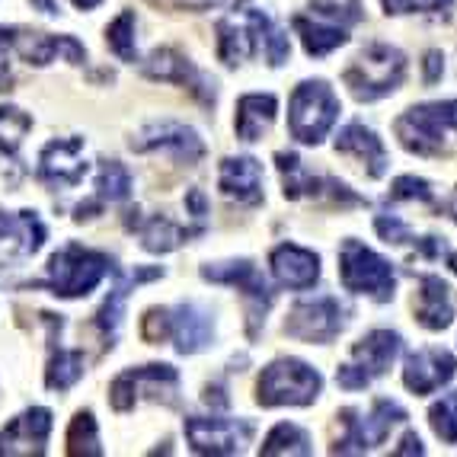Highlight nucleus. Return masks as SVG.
Listing matches in <instances>:
<instances>
[{
	"mask_svg": "<svg viewBox=\"0 0 457 457\" xmlns=\"http://www.w3.org/2000/svg\"><path fill=\"white\" fill-rule=\"evenodd\" d=\"M394 131L416 157H442L451 151V135L457 131V99L406 109L394 122Z\"/></svg>",
	"mask_w": 457,
	"mask_h": 457,
	"instance_id": "1",
	"label": "nucleus"
},
{
	"mask_svg": "<svg viewBox=\"0 0 457 457\" xmlns=\"http://www.w3.org/2000/svg\"><path fill=\"white\" fill-rule=\"evenodd\" d=\"M406 77V54L387 42H371L361 48V54L345 68L343 80L349 93L359 103L384 99L403 84Z\"/></svg>",
	"mask_w": 457,
	"mask_h": 457,
	"instance_id": "2",
	"label": "nucleus"
},
{
	"mask_svg": "<svg viewBox=\"0 0 457 457\" xmlns=\"http://www.w3.org/2000/svg\"><path fill=\"white\" fill-rule=\"evenodd\" d=\"M339 282L352 295H368L378 304L394 301L396 275L394 266L384 260L381 253H374L361 240H343L339 246Z\"/></svg>",
	"mask_w": 457,
	"mask_h": 457,
	"instance_id": "3",
	"label": "nucleus"
},
{
	"mask_svg": "<svg viewBox=\"0 0 457 457\" xmlns=\"http://www.w3.org/2000/svg\"><path fill=\"white\" fill-rule=\"evenodd\" d=\"M339 119V96L327 80L297 84L288 103V131L301 145H320Z\"/></svg>",
	"mask_w": 457,
	"mask_h": 457,
	"instance_id": "4",
	"label": "nucleus"
},
{
	"mask_svg": "<svg viewBox=\"0 0 457 457\" xmlns=\"http://www.w3.org/2000/svg\"><path fill=\"white\" fill-rule=\"evenodd\" d=\"M323 390L317 368L301 359H278L262 371L256 384L260 406H311Z\"/></svg>",
	"mask_w": 457,
	"mask_h": 457,
	"instance_id": "5",
	"label": "nucleus"
},
{
	"mask_svg": "<svg viewBox=\"0 0 457 457\" xmlns=\"http://www.w3.org/2000/svg\"><path fill=\"white\" fill-rule=\"evenodd\" d=\"M403 349V336L394 329H371L368 336H361L359 343L352 345V355L345 365H339L336 381L343 390H365L374 378L387 374V368L396 361Z\"/></svg>",
	"mask_w": 457,
	"mask_h": 457,
	"instance_id": "6",
	"label": "nucleus"
},
{
	"mask_svg": "<svg viewBox=\"0 0 457 457\" xmlns=\"http://www.w3.org/2000/svg\"><path fill=\"white\" fill-rule=\"evenodd\" d=\"M339 422H343V435L336 438L333 454H365V451L384 445L396 422H406V410L394 400H374L368 412L343 410Z\"/></svg>",
	"mask_w": 457,
	"mask_h": 457,
	"instance_id": "7",
	"label": "nucleus"
},
{
	"mask_svg": "<svg viewBox=\"0 0 457 457\" xmlns=\"http://www.w3.org/2000/svg\"><path fill=\"white\" fill-rule=\"evenodd\" d=\"M109 256L84 246H64L48 262V285L58 297H84L96 288L109 272Z\"/></svg>",
	"mask_w": 457,
	"mask_h": 457,
	"instance_id": "8",
	"label": "nucleus"
},
{
	"mask_svg": "<svg viewBox=\"0 0 457 457\" xmlns=\"http://www.w3.org/2000/svg\"><path fill=\"white\" fill-rule=\"evenodd\" d=\"M345 323H349V307L339 297L320 295L311 297V301H297L291 307L288 320H285V333L291 339H301V343L327 345L343 333Z\"/></svg>",
	"mask_w": 457,
	"mask_h": 457,
	"instance_id": "9",
	"label": "nucleus"
},
{
	"mask_svg": "<svg viewBox=\"0 0 457 457\" xmlns=\"http://www.w3.org/2000/svg\"><path fill=\"white\" fill-rule=\"evenodd\" d=\"M202 278H205V282L237 285V288H244L246 304H250V336H256V327H260V320H266V311L275 301V291L269 288L266 275L253 266L250 260H230V262L205 266L202 269Z\"/></svg>",
	"mask_w": 457,
	"mask_h": 457,
	"instance_id": "10",
	"label": "nucleus"
},
{
	"mask_svg": "<svg viewBox=\"0 0 457 457\" xmlns=\"http://www.w3.org/2000/svg\"><path fill=\"white\" fill-rule=\"evenodd\" d=\"M176 387H179V374H176V368H170V365L131 368V371H122L112 381V387H109V403H112L115 412H129L145 394H151L154 400L167 396L170 403H173Z\"/></svg>",
	"mask_w": 457,
	"mask_h": 457,
	"instance_id": "11",
	"label": "nucleus"
},
{
	"mask_svg": "<svg viewBox=\"0 0 457 457\" xmlns=\"http://www.w3.org/2000/svg\"><path fill=\"white\" fill-rule=\"evenodd\" d=\"M186 438L198 454H240L253 438V422L221 420V416H192V420H186Z\"/></svg>",
	"mask_w": 457,
	"mask_h": 457,
	"instance_id": "12",
	"label": "nucleus"
},
{
	"mask_svg": "<svg viewBox=\"0 0 457 457\" xmlns=\"http://www.w3.org/2000/svg\"><path fill=\"white\" fill-rule=\"evenodd\" d=\"M131 151H170L176 161L198 163L205 157V141L198 137L195 129L183 122H151L137 131V137H131Z\"/></svg>",
	"mask_w": 457,
	"mask_h": 457,
	"instance_id": "13",
	"label": "nucleus"
},
{
	"mask_svg": "<svg viewBox=\"0 0 457 457\" xmlns=\"http://www.w3.org/2000/svg\"><path fill=\"white\" fill-rule=\"evenodd\" d=\"M275 163H278V173L285 179V198H317V195H333L339 202H361L355 192L349 189L339 179H329V176H313L301 167V157L291 151L275 154Z\"/></svg>",
	"mask_w": 457,
	"mask_h": 457,
	"instance_id": "14",
	"label": "nucleus"
},
{
	"mask_svg": "<svg viewBox=\"0 0 457 457\" xmlns=\"http://www.w3.org/2000/svg\"><path fill=\"white\" fill-rule=\"evenodd\" d=\"M38 176L48 186L68 189L77 186L87 176V161H84V137H64V141H52L38 157Z\"/></svg>",
	"mask_w": 457,
	"mask_h": 457,
	"instance_id": "15",
	"label": "nucleus"
},
{
	"mask_svg": "<svg viewBox=\"0 0 457 457\" xmlns=\"http://www.w3.org/2000/svg\"><path fill=\"white\" fill-rule=\"evenodd\" d=\"M457 374V359L448 349H420L403 365V384L416 396L435 394Z\"/></svg>",
	"mask_w": 457,
	"mask_h": 457,
	"instance_id": "16",
	"label": "nucleus"
},
{
	"mask_svg": "<svg viewBox=\"0 0 457 457\" xmlns=\"http://www.w3.org/2000/svg\"><path fill=\"white\" fill-rule=\"evenodd\" d=\"M48 435L52 412L46 406H32L0 432V454H46Z\"/></svg>",
	"mask_w": 457,
	"mask_h": 457,
	"instance_id": "17",
	"label": "nucleus"
},
{
	"mask_svg": "<svg viewBox=\"0 0 457 457\" xmlns=\"http://www.w3.org/2000/svg\"><path fill=\"white\" fill-rule=\"evenodd\" d=\"M272 275L282 288L307 291L320 282V256L297 244H282L272 250Z\"/></svg>",
	"mask_w": 457,
	"mask_h": 457,
	"instance_id": "18",
	"label": "nucleus"
},
{
	"mask_svg": "<svg viewBox=\"0 0 457 457\" xmlns=\"http://www.w3.org/2000/svg\"><path fill=\"white\" fill-rule=\"evenodd\" d=\"M145 74L154 77V80H170V84H183L195 93L202 103H214V80L202 77L186 54L173 52V48H161L154 52L145 62Z\"/></svg>",
	"mask_w": 457,
	"mask_h": 457,
	"instance_id": "19",
	"label": "nucleus"
},
{
	"mask_svg": "<svg viewBox=\"0 0 457 457\" xmlns=\"http://www.w3.org/2000/svg\"><path fill=\"white\" fill-rule=\"evenodd\" d=\"M173 329L170 336L176 339V352L183 355H195V352L208 349L214 339V320L205 307L198 304H179L176 311H170Z\"/></svg>",
	"mask_w": 457,
	"mask_h": 457,
	"instance_id": "20",
	"label": "nucleus"
},
{
	"mask_svg": "<svg viewBox=\"0 0 457 457\" xmlns=\"http://www.w3.org/2000/svg\"><path fill=\"white\" fill-rule=\"evenodd\" d=\"M221 192L237 205L262 202V167L256 157H228L221 163Z\"/></svg>",
	"mask_w": 457,
	"mask_h": 457,
	"instance_id": "21",
	"label": "nucleus"
},
{
	"mask_svg": "<svg viewBox=\"0 0 457 457\" xmlns=\"http://www.w3.org/2000/svg\"><path fill=\"white\" fill-rule=\"evenodd\" d=\"M260 10H246V26H237L234 20H221L218 23V54L224 64H240L244 58L260 52V26H262Z\"/></svg>",
	"mask_w": 457,
	"mask_h": 457,
	"instance_id": "22",
	"label": "nucleus"
},
{
	"mask_svg": "<svg viewBox=\"0 0 457 457\" xmlns=\"http://www.w3.org/2000/svg\"><path fill=\"white\" fill-rule=\"evenodd\" d=\"M336 151L349 154V157L365 163L371 179H381V176L387 173V151H384L381 137L374 135L368 125H361V122L345 125V129L339 131V137H336Z\"/></svg>",
	"mask_w": 457,
	"mask_h": 457,
	"instance_id": "23",
	"label": "nucleus"
},
{
	"mask_svg": "<svg viewBox=\"0 0 457 457\" xmlns=\"http://www.w3.org/2000/svg\"><path fill=\"white\" fill-rule=\"evenodd\" d=\"M416 320L426 329L438 333L454 323V304H451V291L442 282V275H422L420 278V304H416Z\"/></svg>",
	"mask_w": 457,
	"mask_h": 457,
	"instance_id": "24",
	"label": "nucleus"
},
{
	"mask_svg": "<svg viewBox=\"0 0 457 457\" xmlns=\"http://www.w3.org/2000/svg\"><path fill=\"white\" fill-rule=\"evenodd\" d=\"M13 46L20 48V54H23L26 62L38 64V68L48 64V62H54L58 54L68 58V62H74V64H80L87 58L84 46L71 36H46V32H32V36H16Z\"/></svg>",
	"mask_w": 457,
	"mask_h": 457,
	"instance_id": "25",
	"label": "nucleus"
},
{
	"mask_svg": "<svg viewBox=\"0 0 457 457\" xmlns=\"http://www.w3.org/2000/svg\"><path fill=\"white\" fill-rule=\"evenodd\" d=\"M278 99L269 93H246L237 103V137L240 141H260L275 122Z\"/></svg>",
	"mask_w": 457,
	"mask_h": 457,
	"instance_id": "26",
	"label": "nucleus"
},
{
	"mask_svg": "<svg viewBox=\"0 0 457 457\" xmlns=\"http://www.w3.org/2000/svg\"><path fill=\"white\" fill-rule=\"evenodd\" d=\"M0 244L10 246L20 256H32L38 246L46 244V228L36 218V212L4 214L0 212Z\"/></svg>",
	"mask_w": 457,
	"mask_h": 457,
	"instance_id": "27",
	"label": "nucleus"
},
{
	"mask_svg": "<svg viewBox=\"0 0 457 457\" xmlns=\"http://www.w3.org/2000/svg\"><path fill=\"white\" fill-rule=\"evenodd\" d=\"M161 269H141V272H135L129 278V282H122L119 288L112 291V295L106 297V304H103V311H99L96 323L99 329H103V336L109 339V345H112V339L119 336V327H122V311H125V297H129V288L137 282H151V278H161Z\"/></svg>",
	"mask_w": 457,
	"mask_h": 457,
	"instance_id": "28",
	"label": "nucleus"
},
{
	"mask_svg": "<svg viewBox=\"0 0 457 457\" xmlns=\"http://www.w3.org/2000/svg\"><path fill=\"white\" fill-rule=\"evenodd\" d=\"M295 29H297V36H301V42H304V52L311 54V58H327L329 52H336L339 46L349 42V36H345L339 26L311 23L307 16H295Z\"/></svg>",
	"mask_w": 457,
	"mask_h": 457,
	"instance_id": "29",
	"label": "nucleus"
},
{
	"mask_svg": "<svg viewBox=\"0 0 457 457\" xmlns=\"http://www.w3.org/2000/svg\"><path fill=\"white\" fill-rule=\"evenodd\" d=\"M260 454H266V457H278V454H313L311 435H307L301 426H295V422H282V426H275L272 432L266 435V442H262Z\"/></svg>",
	"mask_w": 457,
	"mask_h": 457,
	"instance_id": "30",
	"label": "nucleus"
},
{
	"mask_svg": "<svg viewBox=\"0 0 457 457\" xmlns=\"http://www.w3.org/2000/svg\"><path fill=\"white\" fill-rule=\"evenodd\" d=\"M195 234L198 230L176 228L167 218H151V221L141 228V244H145L147 253H173L183 240H189V237H195Z\"/></svg>",
	"mask_w": 457,
	"mask_h": 457,
	"instance_id": "31",
	"label": "nucleus"
},
{
	"mask_svg": "<svg viewBox=\"0 0 457 457\" xmlns=\"http://www.w3.org/2000/svg\"><path fill=\"white\" fill-rule=\"evenodd\" d=\"M68 454L71 457H99V432H96V420L93 412H77L74 422L68 428Z\"/></svg>",
	"mask_w": 457,
	"mask_h": 457,
	"instance_id": "32",
	"label": "nucleus"
},
{
	"mask_svg": "<svg viewBox=\"0 0 457 457\" xmlns=\"http://www.w3.org/2000/svg\"><path fill=\"white\" fill-rule=\"evenodd\" d=\"M32 129V115L16 106H0V151L16 154L23 145L26 131Z\"/></svg>",
	"mask_w": 457,
	"mask_h": 457,
	"instance_id": "33",
	"label": "nucleus"
},
{
	"mask_svg": "<svg viewBox=\"0 0 457 457\" xmlns=\"http://www.w3.org/2000/svg\"><path fill=\"white\" fill-rule=\"evenodd\" d=\"M96 192L103 202H125L131 195V173L119 161H109L99 167Z\"/></svg>",
	"mask_w": 457,
	"mask_h": 457,
	"instance_id": "34",
	"label": "nucleus"
},
{
	"mask_svg": "<svg viewBox=\"0 0 457 457\" xmlns=\"http://www.w3.org/2000/svg\"><path fill=\"white\" fill-rule=\"evenodd\" d=\"M80 378H84V355L80 352H58L46 374L52 390H71Z\"/></svg>",
	"mask_w": 457,
	"mask_h": 457,
	"instance_id": "35",
	"label": "nucleus"
},
{
	"mask_svg": "<svg viewBox=\"0 0 457 457\" xmlns=\"http://www.w3.org/2000/svg\"><path fill=\"white\" fill-rule=\"evenodd\" d=\"M106 42L122 62H137V46H135V13L125 10L122 16H115V23L106 29Z\"/></svg>",
	"mask_w": 457,
	"mask_h": 457,
	"instance_id": "36",
	"label": "nucleus"
},
{
	"mask_svg": "<svg viewBox=\"0 0 457 457\" xmlns=\"http://www.w3.org/2000/svg\"><path fill=\"white\" fill-rule=\"evenodd\" d=\"M428 426L445 445H457V394H445L428 410Z\"/></svg>",
	"mask_w": 457,
	"mask_h": 457,
	"instance_id": "37",
	"label": "nucleus"
},
{
	"mask_svg": "<svg viewBox=\"0 0 457 457\" xmlns=\"http://www.w3.org/2000/svg\"><path fill=\"white\" fill-rule=\"evenodd\" d=\"M260 48L266 52L269 64L272 68H278V64L288 62V54H291V42L288 36H285L278 26L269 20V16H262V26H260Z\"/></svg>",
	"mask_w": 457,
	"mask_h": 457,
	"instance_id": "38",
	"label": "nucleus"
},
{
	"mask_svg": "<svg viewBox=\"0 0 457 457\" xmlns=\"http://www.w3.org/2000/svg\"><path fill=\"white\" fill-rule=\"evenodd\" d=\"M313 13L327 16V20H336V23H359L361 16V0H311Z\"/></svg>",
	"mask_w": 457,
	"mask_h": 457,
	"instance_id": "39",
	"label": "nucleus"
},
{
	"mask_svg": "<svg viewBox=\"0 0 457 457\" xmlns=\"http://www.w3.org/2000/svg\"><path fill=\"white\" fill-rule=\"evenodd\" d=\"M390 198H394V202H426V205H432L435 192L420 176H400V179L390 186Z\"/></svg>",
	"mask_w": 457,
	"mask_h": 457,
	"instance_id": "40",
	"label": "nucleus"
},
{
	"mask_svg": "<svg viewBox=\"0 0 457 457\" xmlns=\"http://www.w3.org/2000/svg\"><path fill=\"white\" fill-rule=\"evenodd\" d=\"M374 230L381 234V240H387V244H394V246H406L416 240V234H412L396 214H378V218H374Z\"/></svg>",
	"mask_w": 457,
	"mask_h": 457,
	"instance_id": "41",
	"label": "nucleus"
},
{
	"mask_svg": "<svg viewBox=\"0 0 457 457\" xmlns=\"http://www.w3.org/2000/svg\"><path fill=\"white\" fill-rule=\"evenodd\" d=\"M384 13L400 16V13H435V10L451 7L454 0H381Z\"/></svg>",
	"mask_w": 457,
	"mask_h": 457,
	"instance_id": "42",
	"label": "nucleus"
},
{
	"mask_svg": "<svg viewBox=\"0 0 457 457\" xmlns=\"http://www.w3.org/2000/svg\"><path fill=\"white\" fill-rule=\"evenodd\" d=\"M170 329H173L170 311H163V307H154V311H147L145 327H141V333H145L147 343H161V339H167Z\"/></svg>",
	"mask_w": 457,
	"mask_h": 457,
	"instance_id": "43",
	"label": "nucleus"
},
{
	"mask_svg": "<svg viewBox=\"0 0 457 457\" xmlns=\"http://www.w3.org/2000/svg\"><path fill=\"white\" fill-rule=\"evenodd\" d=\"M13 38H16V29H0V93L10 90V84H13V71H10Z\"/></svg>",
	"mask_w": 457,
	"mask_h": 457,
	"instance_id": "44",
	"label": "nucleus"
},
{
	"mask_svg": "<svg viewBox=\"0 0 457 457\" xmlns=\"http://www.w3.org/2000/svg\"><path fill=\"white\" fill-rule=\"evenodd\" d=\"M186 205H189V212H192V218H195L198 224H205V214H208V202H205V195L198 189H192L189 195H186Z\"/></svg>",
	"mask_w": 457,
	"mask_h": 457,
	"instance_id": "45",
	"label": "nucleus"
},
{
	"mask_svg": "<svg viewBox=\"0 0 457 457\" xmlns=\"http://www.w3.org/2000/svg\"><path fill=\"white\" fill-rule=\"evenodd\" d=\"M442 71H445L442 52H428L426 54V84H435V80L442 77Z\"/></svg>",
	"mask_w": 457,
	"mask_h": 457,
	"instance_id": "46",
	"label": "nucleus"
},
{
	"mask_svg": "<svg viewBox=\"0 0 457 457\" xmlns=\"http://www.w3.org/2000/svg\"><path fill=\"white\" fill-rule=\"evenodd\" d=\"M394 454L396 457H403V454H426V448H422L420 435H416V432H406L403 442H400V448H394Z\"/></svg>",
	"mask_w": 457,
	"mask_h": 457,
	"instance_id": "47",
	"label": "nucleus"
},
{
	"mask_svg": "<svg viewBox=\"0 0 457 457\" xmlns=\"http://www.w3.org/2000/svg\"><path fill=\"white\" fill-rule=\"evenodd\" d=\"M103 0H74V7H80V10H93V7H99Z\"/></svg>",
	"mask_w": 457,
	"mask_h": 457,
	"instance_id": "48",
	"label": "nucleus"
},
{
	"mask_svg": "<svg viewBox=\"0 0 457 457\" xmlns=\"http://www.w3.org/2000/svg\"><path fill=\"white\" fill-rule=\"evenodd\" d=\"M448 212H451V218L457 221V192L451 195V202H448Z\"/></svg>",
	"mask_w": 457,
	"mask_h": 457,
	"instance_id": "49",
	"label": "nucleus"
},
{
	"mask_svg": "<svg viewBox=\"0 0 457 457\" xmlns=\"http://www.w3.org/2000/svg\"><path fill=\"white\" fill-rule=\"evenodd\" d=\"M445 256H448V266L454 269V275H457V253H448V250H445Z\"/></svg>",
	"mask_w": 457,
	"mask_h": 457,
	"instance_id": "50",
	"label": "nucleus"
}]
</instances>
